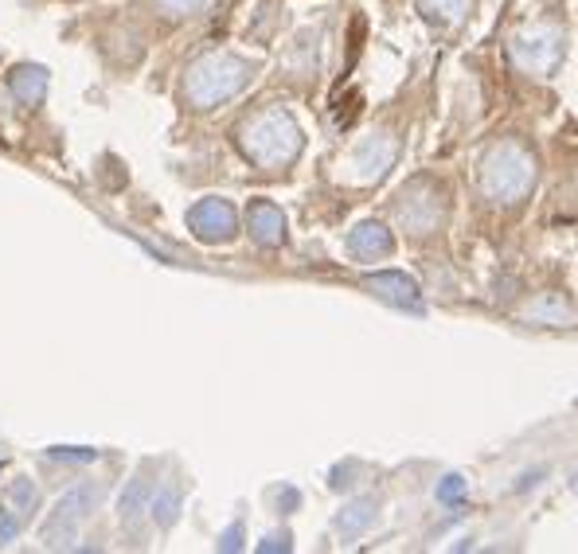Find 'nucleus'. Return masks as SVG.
<instances>
[{"mask_svg": "<svg viewBox=\"0 0 578 554\" xmlns=\"http://www.w3.org/2000/svg\"><path fill=\"white\" fill-rule=\"evenodd\" d=\"M243 82H247V63H239L231 55H204L188 67L184 90L200 110H207V106H219L231 94H239Z\"/></svg>", "mask_w": 578, "mask_h": 554, "instance_id": "1", "label": "nucleus"}, {"mask_svg": "<svg viewBox=\"0 0 578 554\" xmlns=\"http://www.w3.org/2000/svg\"><path fill=\"white\" fill-rule=\"evenodd\" d=\"M243 149L258 164H286L301 149V133L286 114H262L243 129Z\"/></svg>", "mask_w": 578, "mask_h": 554, "instance_id": "2", "label": "nucleus"}, {"mask_svg": "<svg viewBox=\"0 0 578 554\" xmlns=\"http://www.w3.org/2000/svg\"><path fill=\"white\" fill-rule=\"evenodd\" d=\"M94 504H98V484H79V488H71V492L47 512V519H43V527H40V539L47 547H71V543L79 539L83 519L94 512Z\"/></svg>", "mask_w": 578, "mask_h": 554, "instance_id": "3", "label": "nucleus"}, {"mask_svg": "<svg viewBox=\"0 0 578 554\" xmlns=\"http://www.w3.org/2000/svg\"><path fill=\"white\" fill-rule=\"evenodd\" d=\"M188 227L204 242H227L235 235V211H231L227 199H204L188 211Z\"/></svg>", "mask_w": 578, "mask_h": 554, "instance_id": "4", "label": "nucleus"}, {"mask_svg": "<svg viewBox=\"0 0 578 554\" xmlns=\"http://www.w3.org/2000/svg\"><path fill=\"white\" fill-rule=\"evenodd\" d=\"M8 90H12V98H16L20 106H40L43 98H47V71L24 63V67H16V71L8 75Z\"/></svg>", "mask_w": 578, "mask_h": 554, "instance_id": "5", "label": "nucleus"}, {"mask_svg": "<svg viewBox=\"0 0 578 554\" xmlns=\"http://www.w3.org/2000/svg\"><path fill=\"white\" fill-rule=\"evenodd\" d=\"M247 219H250V235L258 238V242H266V246H274V242L286 238V219H282V211H278L274 203H254L247 211Z\"/></svg>", "mask_w": 578, "mask_h": 554, "instance_id": "6", "label": "nucleus"}, {"mask_svg": "<svg viewBox=\"0 0 578 554\" xmlns=\"http://www.w3.org/2000/svg\"><path fill=\"white\" fill-rule=\"evenodd\" d=\"M352 250H356L360 258H375V254H387V250H391V238H387V231H383L379 223H364V227L352 235Z\"/></svg>", "mask_w": 578, "mask_h": 554, "instance_id": "7", "label": "nucleus"}, {"mask_svg": "<svg viewBox=\"0 0 578 554\" xmlns=\"http://www.w3.org/2000/svg\"><path fill=\"white\" fill-rule=\"evenodd\" d=\"M145 508H149V480H145V476H137V480L125 488V496H122V523H125V527H137V519H141Z\"/></svg>", "mask_w": 578, "mask_h": 554, "instance_id": "8", "label": "nucleus"}, {"mask_svg": "<svg viewBox=\"0 0 578 554\" xmlns=\"http://www.w3.org/2000/svg\"><path fill=\"white\" fill-rule=\"evenodd\" d=\"M149 512H153V519H157L161 527H168V523L176 519V512H180V484L157 488V492L149 496Z\"/></svg>", "mask_w": 578, "mask_h": 554, "instance_id": "9", "label": "nucleus"}, {"mask_svg": "<svg viewBox=\"0 0 578 554\" xmlns=\"http://www.w3.org/2000/svg\"><path fill=\"white\" fill-rule=\"evenodd\" d=\"M375 293H383V297H391V301H414V285L407 277L399 274H379L368 281Z\"/></svg>", "mask_w": 578, "mask_h": 554, "instance_id": "10", "label": "nucleus"}, {"mask_svg": "<svg viewBox=\"0 0 578 554\" xmlns=\"http://www.w3.org/2000/svg\"><path fill=\"white\" fill-rule=\"evenodd\" d=\"M8 500L20 508V512H36V504H40V492H36V484L28 480V476H20V480H12V488H8Z\"/></svg>", "mask_w": 578, "mask_h": 554, "instance_id": "11", "label": "nucleus"}, {"mask_svg": "<svg viewBox=\"0 0 578 554\" xmlns=\"http://www.w3.org/2000/svg\"><path fill=\"white\" fill-rule=\"evenodd\" d=\"M16 535H20V519H16V512L0 508V547H8Z\"/></svg>", "mask_w": 578, "mask_h": 554, "instance_id": "12", "label": "nucleus"}, {"mask_svg": "<svg viewBox=\"0 0 578 554\" xmlns=\"http://www.w3.org/2000/svg\"><path fill=\"white\" fill-rule=\"evenodd\" d=\"M55 461H71V465H86L98 457V449H51Z\"/></svg>", "mask_w": 578, "mask_h": 554, "instance_id": "13", "label": "nucleus"}, {"mask_svg": "<svg viewBox=\"0 0 578 554\" xmlns=\"http://www.w3.org/2000/svg\"><path fill=\"white\" fill-rule=\"evenodd\" d=\"M348 512H352V515H344V519H340V527H348V531H360V527L368 523V508H364V504H356V508H348Z\"/></svg>", "mask_w": 578, "mask_h": 554, "instance_id": "14", "label": "nucleus"}, {"mask_svg": "<svg viewBox=\"0 0 578 554\" xmlns=\"http://www.w3.org/2000/svg\"><path fill=\"white\" fill-rule=\"evenodd\" d=\"M161 4H165L172 16H184L188 8H196V0H161Z\"/></svg>", "mask_w": 578, "mask_h": 554, "instance_id": "15", "label": "nucleus"}, {"mask_svg": "<svg viewBox=\"0 0 578 554\" xmlns=\"http://www.w3.org/2000/svg\"><path fill=\"white\" fill-rule=\"evenodd\" d=\"M0 461H4V457H0Z\"/></svg>", "mask_w": 578, "mask_h": 554, "instance_id": "16", "label": "nucleus"}]
</instances>
